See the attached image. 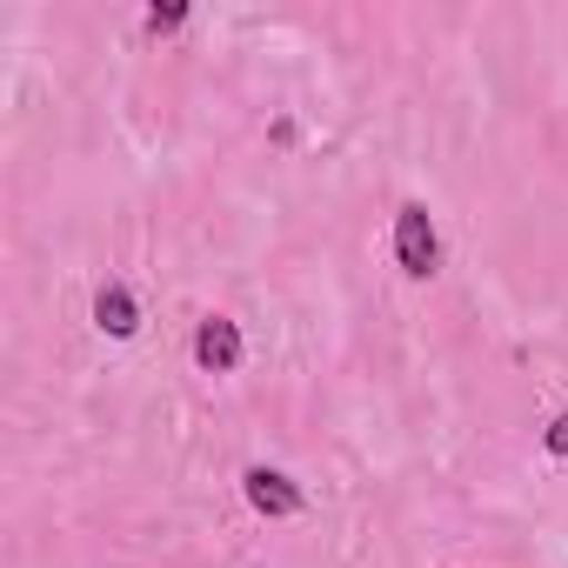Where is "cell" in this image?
I'll return each instance as SVG.
<instances>
[{
	"mask_svg": "<svg viewBox=\"0 0 568 568\" xmlns=\"http://www.w3.org/2000/svg\"><path fill=\"white\" fill-rule=\"evenodd\" d=\"M395 261H402V274H415V281H428V274L442 267V241H435V221H428L422 201H408V207L395 214Z\"/></svg>",
	"mask_w": 568,
	"mask_h": 568,
	"instance_id": "obj_1",
	"label": "cell"
},
{
	"mask_svg": "<svg viewBox=\"0 0 568 568\" xmlns=\"http://www.w3.org/2000/svg\"><path fill=\"white\" fill-rule=\"evenodd\" d=\"M241 488H247V508H254V515H267V521H288V515H302V501H308L288 475H281V468H247V475H241Z\"/></svg>",
	"mask_w": 568,
	"mask_h": 568,
	"instance_id": "obj_2",
	"label": "cell"
},
{
	"mask_svg": "<svg viewBox=\"0 0 568 568\" xmlns=\"http://www.w3.org/2000/svg\"><path fill=\"white\" fill-rule=\"evenodd\" d=\"M194 362H201L207 375H234V368H241V328H234L227 315H207V322L194 328Z\"/></svg>",
	"mask_w": 568,
	"mask_h": 568,
	"instance_id": "obj_3",
	"label": "cell"
},
{
	"mask_svg": "<svg viewBox=\"0 0 568 568\" xmlns=\"http://www.w3.org/2000/svg\"><path fill=\"white\" fill-rule=\"evenodd\" d=\"M94 322H101V335H114V342H128V335L141 328V308H134V295L121 288V281H108V288L94 295Z\"/></svg>",
	"mask_w": 568,
	"mask_h": 568,
	"instance_id": "obj_4",
	"label": "cell"
},
{
	"mask_svg": "<svg viewBox=\"0 0 568 568\" xmlns=\"http://www.w3.org/2000/svg\"><path fill=\"white\" fill-rule=\"evenodd\" d=\"M181 21H187V8H154V14H148V34H174Z\"/></svg>",
	"mask_w": 568,
	"mask_h": 568,
	"instance_id": "obj_5",
	"label": "cell"
},
{
	"mask_svg": "<svg viewBox=\"0 0 568 568\" xmlns=\"http://www.w3.org/2000/svg\"><path fill=\"white\" fill-rule=\"evenodd\" d=\"M548 455H568V415L548 422Z\"/></svg>",
	"mask_w": 568,
	"mask_h": 568,
	"instance_id": "obj_6",
	"label": "cell"
}]
</instances>
